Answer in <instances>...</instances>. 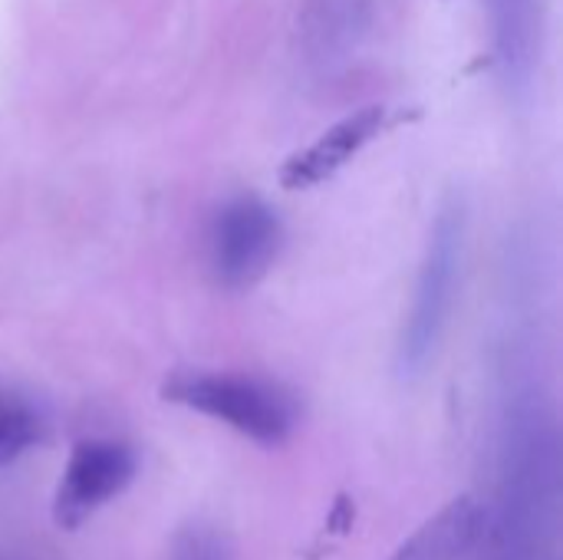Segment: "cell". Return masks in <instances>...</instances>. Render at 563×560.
I'll use <instances>...</instances> for the list:
<instances>
[{
	"mask_svg": "<svg viewBox=\"0 0 563 560\" xmlns=\"http://www.w3.org/2000/svg\"><path fill=\"white\" fill-rule=\"evenodd\" d=\"M162 396L175 406L218 419L257 446H284L300 422V406L290 389L251 373L181 370L165 380Z\"/></svg>",
	"mask_w": 563,
	"mask_h": 560,
	"instance_id": "6da1fadb",
	"label": "cell"
},
{
	"mask_svg": "<svg viewBox=\"0 0 563 560\" xmlns=\"http://www.w3.org/2000/svg\"><path fill=\"white\" fill-rule=\"evenodd\" d=\"M558 495V442L554 426L534 403H515L508 409L501 439V545L508 538H534V525L548 518Z\"/></svg>",
	"mask_w": 563,
	"mask_h": 560,
	"instance_id": "7a4b0ae2",
	"label": "cell"
},
{
	"mask_svg": "<svg viewBox=\"0 0 563 560\" xmlns=\"http://www.w3.org/2000/svg\"><path fill=\"white\" fill-rule=\"evenodd\" d=\"M465 231H468L465 208L459 201L439 211L432 234H429L426 261H422V271L416 281L412 310H409V320H406L402 340H399L402 376H419L432 363V356L442 343V333H445L452 307H455L462 264H465Z\"/></svg>",
	"mask_w": 563,
	"mask_h": 560,
	"instance_id": "3957f363",
	"label": "cell"
},
{
	"mask_svg": "<svg viewBox=\"0 0 563 560\" xmlns=\"http://www.w3.org/2000/svg\"><path fill=\"white\" fill-rule=\"evenodd\" d=\"M139 475V455L122 439H82L53 495V521L63 531L82 528L99 508L115 502Z\"/></svg>",
	"mask_w": 563,
	"mask_h": 560,
	"instance_id": "277c9868",
	"label": "cell"
},
{
	"mask_svg": "<svg viewBox=\"0 0 563 560\" xmlns=\"http://www.w3.org/2000/svg\"><path fill=\"white\" fill-rule=\"evenodd\" d=\"M280 221L261 198H231L218 208L208 234L211 271L221 287L247 290L254 287L280 251Z\"/></svg>",
	"mask_w": 563,
	"mask_h": 560,
	"instance_id": "5b68a950",
	"label": "cell"
},
{
	"mask_svg": "<svg viewBox=\"0 0 563 560\" xmlns=\"http://www.w3.org/2000/svg\"><path fill=\"white\" fill-rule=\"evenodd\" d=\"M383 125H386L383 106L356 109L353 116L330 125L313 145L290 155L280 168V185L290 191H303V188H313V185L333 178L363 145H369L383 132Z\"/></svg>",
	"mask_w": 563,
	"mask_h": 560,
	"instance_id": "8992f818",
	"label": "cell"
},
{
	"mask_svg": "<svg viewBox=\"0 0 563 560\" xmlns=\"http://www.w3.org/2000/svg\"><path fill=\"white\" fill-rule=\"evenodd\" d=\"M488 531L485 505L475 498H455L439 508L422 528H416L389 560H462Z\"/></svg>",
	"mask_w": 563,
	"mask_h": 560,
	"instance_id": "52a82bcc",
	"label": "cell"
},
{
	"mask_svg": "<svg viewBox=\"0 0 563 560\" xmlns=\"http://www.w3.org/2000/svg\"><path fill=\"white\" fill-rule=\"evenodd\" d=\"M46 436V416L40 406L13 389L10 383H0V465L16 462L33 446H40Z\"/></svg>",
	"mask_w": 563,
	"mask_h": 560,
	"instance_id": "ba28073f",
	"label": "cell"
},
{
	"mask_svg": "<svg viewBox=\"0 0 563 560\" xmlns=\"http://www.w3.org/2000/svg\"><path fill=\"white\" fill-rule=\"evenodd\" d=\"M172 560H234V551L228 545V538L214 528H205V525H191L178 541H175V551Z\"/></svg>",
	"mask_w": 563,
	"mask_h": 560,
	"instance_id": "9c48e42d",
	"label": "cell"
},
{
	"mask_svg": "<svg viewBox=\"0 0 563 560\" xmlns=\"http://www.w3.org/2000/svg\"><path fill=\"white\" fill-rule=\"evenodd\" d=\"M0 560H13V558H3V554H0Z\"/></svg>",
	"mask_w": 563,
	"mask_h": 560,
	"instance_id": "30bf717a",
	"label": "cell"
}]
</instances>
